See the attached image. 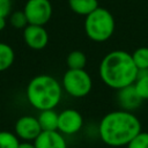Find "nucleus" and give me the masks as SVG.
I'll return each mask as SVG.
<instances>
[{
	"label": "nucleus",
	"mask_w": 148,
	"mask_h": 148,
	"mask_svg": "<svg viewBox=\"0 0 148 148\" xmlns=\"http://www.w3.org/2000/svg\"><path fill=\"white\" fill-rule=\"evenodd\" d=\"M126 148H148V132L141 131L126 146Z\"/></svg>",
	"instance_id": "nucleus-20"
},
{
	"label": "nucleus",
	"mask_w": 148,
	"mask_h": 148,
	"mask_svg": "<svg viewBox=\"0 0 148 148\" xmlns=\"http://www.w3.org/2000/svg\"><path fill=\"white\" fill-rule=\"evenodd\" d=\"M136 68L132 54L124 50H113L101 60L98 73L102 82L114 90L131 86L136 80Z\"/></svg>",
	"instance_id": "nucleus-2"
},
{
	"label": "nucleus",
	"mask_w": 148,
	"mask_h": 148,
	"mask_svg": "<svg viewBox=\"0 0 148 148\" xmlns=\"http://www.w3.org/2000/svg\"><path fill=\"white\" fill-rule=\"evenodd\" d=\"M132 54V59L139 71L148 69V47L141 46L138 47Z\"/></svg>",
	"instance_id": "nucleus-17"
},
{
	"label": "nucleus",
	"mask_w": 148,
	"mask_h": 148,
	"mask_svg": "<svg viewBox=\"0 0 148 148\" xmlns=\"http://www.w3.org/2000/svg\"><path fill=\"white\" fill-rule=\"evenodd\" d=\"M12 13V0H0V17L7 18Z\"/></svg>",
	"instance_id": "nucleus-21"
},
{
	"label": "nucleus",
	"mask_w": 148,
	"mask_h": 148,
	"mask_svg": "<svg viewBox=\"0 0 148 148\" xmlns=\"http://www.w3.org/2000/svg\"><path fill=\"white\" fill-rule=\"evenodd\" d=\"M133 86L142 101L148 99V69H142L138 72V76Z\"/></svg>",
	"instance_id": "nucleus-15"
},
{
	"label": "nucleus",
	"mask_w": 148,
	"mask_h": 148,
	"mask_svg": "<svg viewBox=\"0 0 148 148\" xmlns=\"http://www.w3.org/2000/svg\"><path fill=\"white\" fill-rule=\"evenodd\" d=\"M6 28V18L5 17H0V31L3 30Z\"/></svg>",
	"instance_id": "nucleus-23"
},
{
	"label": "nucleus",
	"mask_w": 148,
	"mask_h": 148,
	"mask_svg": "<svg viewBox=\"0 0 148 148\" xmlns=\"http://www.w3.org/2000/svg\"><path fill=\"white\" fill-rule=\"evenodd\" d=\"M58 116L59 113L54 109L39 111L37 119L42 131H58Z\"/></svg>",
	"instance_id": "nucleus-13"
},
{
	"label": "nucleus",
	"mask_w": 148,
	"mask_h": 148,
	"mask_svg": "<svg viewBox=\"0 0 148 148\" xmlns=\"http://www.w3.org/2000/svg\"><path fill=\"white\" fill-rule=\"evenodd\" d=\"M23 39L28 47L32 50H43L49 43V34L44 25L28 24L23 29Z\"/></svg>",
	"instance_id": "nucleus-9"
},
{
	"label": "nucleus",
	"mask_w": 148,
	"mask_h": 148,
	"mask_svg": "<svg viewBox=\"0 0 148 148\" xmlns=\"http://www.w3.org/2000/svg\"><path fill=\"white\" fill-rule=\"evenodd\" d=\"M20 139L15 133L9 131H0V148H18Z\"/></svg>",
	"instance_id": "nucleus-18"
},
{
	"label": "nucleus",
	"mask_w": 148,
	"mask_h": 148,
	"mask_svg": "<svg viewBox=\"0 0 148 148\" xmlns=\"http://www.w3.org/2000/svg\"><path fill=\"white\" fill-rule=\"evenodd\" d=\"M69 9L81 16H87L99 7L98 0H68Z\"/></svg>",
	"instance_id": "nucleus-12"
},
{
	"label": "nucleus",
	"mask_w": 148,
	"mask_h": 148,
	"mask_svg": "<svg viewBox=\"0 0 148 148\" xmlns=\"http://www.w3.org/2000/svg\"><path fill=\"white\" fill-rule=\"evenodd\" d=\"M23 12L29 24L45 25L52 16V5L50 0H28Z\"/></svg>",
	"instance_id": "nucleus-6"
},
{
	"label": "nucleus",
	"mask_w": 148,
	"mask_h": 148,
	"mask_svg": "<svg viewBox=\"0 0 148 148\" xmlns=\"http://www.w3.org/2000/svg\"><path fill=\"white\" fill-rule=\"evenodd\" d=\"M83 127V117L75 109H65L58 116V131L64 135H74Z\"/></svg>",
	"instance_id": "nucleus-7"
},
{
	"label": "nucleus",
	"mask_w": 148,
	"mask_h": 148,
	"mask_svg": "<svg viewBox=\"0 0 148 148\" xmlns=\"http://www.w3.org/2000/svg\"><path fill=\"white\" fill-rule=\"evenodd\" d=\"M62 95L61 83L49 74H39L32 77L25 90L29 104L38 111L56 109Z\"/></svg>",
	"instance_id": "nucleus-3"
},
{
	"label": "nucleus",
	"mask_w": 148,
	"mask_h": 148,
	"mask_svg": "<svg viewBox=\"0 0 148 148\" xmlns=\"http://www.w3.org/2000/svg\"><path fill=\"white\" fill-rule=\"evenodd\" d=\"M142 131L141 121L131 111L114 110L108 112L98 124V135L109 147H126L128 142Z\"/></svg>",
	"instance_id": "nucleus-1"
},
{
	"label": "nucleus",
	"mask_w": 148,
	"mask_h": 148,
	"mask_svg": "<svg viewBox=\"0 0 148 148\" xmlns=\"http://www.w3.org/2000/svg\"><path fill=\"white\" fill-rule=\"evenodd\" d=\"M116 98H117V102H118V104H119L121 110L131 111V112L136 110L141 105V103L143 102L140 98V96L138 95V92L135 91L133 84L124 87V88L117 90Z\"/></svg>",
	"instance_id": "nucleus-10"
},
{
	"label": "nucleus",
	"mask_w": 148,
	"mask_h": 148,
	"mask_svg": "<svg viewBox=\"0 0 148 148\" xmlns=\"http://www.w3.org/2000/svg\"><path fill=\"white\" fill-rule=\"evenodd\" d=\"M62 89L74 98L87 96L92 89V79L86 69H67L61 80Z\"/></svg>",
	"instance_id": "nucleus-5"
},
{
	"label": "nucleus",
	"mask_w": 148,
	"mask_h": 148,
	"mask_svg": "<svg viewBox=\"0 0 148 148\" xmlns=\"http://www.w3.org/2000/svg\"><path fill=\"white\" fill-rule=\"evenodd\" d=\"M8 17H9L10 25L14 27L15 29H24L29 24L23 10H15V12L10 13V15Z\"/></svg>",
	"instance_id": "nucleus-19"
},
{
	"label": "nucleus",
	"mask_w": 148,
	"mask_h": 148,
	"mask_svg": "<svg viewBox=\"0 0 148 148\" xmlns=\"http://www.w3.org/2000/svg\"><path fill=\"white\" fill-rule=\"evenodd\" d=\"M14 131L18 139H21L23 141H32L34 142L35 139L40 134L42 128H40L37 117L22 116L16 120Z\"/></svg>",
	"instance_id": "nucleus-8"
},
{
	"label": "nucleus",
	"mask_w": 148,
	"mask_h": 148,
	"mask_svg": "<svg viewBox=\"0 0 148 148\" xmlns=\"http://www.w3.org/2000/svg\"><path fill=\"white\" fill-rule=\"evenodd\" d=\"M34 143L36 148H67L65 135L59 131H42Z\"/></svg>",
	"instance_id": "nucleus-11"
},
{
	"label": "nucleus",
	"mask_w": 148,
	"mask_h": 148,
	"mask_svg": "<svg viewBox=\"0 0 148 148\" xmlns=\"http://www.w3.org/2000/svg\"><path fill=\"white\" fill-rule=\"evenodd\" d=\"M15 60V53L10 45L0 42V72L8 69Z\"/></svg>",
	"instance_id": "nucleus-16"
},
{
	"label": "nucleus",
	"mask_w": 148,
	"mask_h": 148,
	"mask_svg": "<svg viewBox=\"0 0 148 148\" xmlns=\"http://www.w3.org/2000/svg\"><path fill=\"white\" fill-rule=\"evenodd\" d=\"M116 28L114 17L106 8L98 7L84 18V32L87 37L96 43L109 40Z\"/></svg>",
	"instance_id": "nucleus-4"
},
{
	"label": "nucleus",
	"mask_w": 148,
	"mask_h": 148,
	"mask_svg": "<svg viewBox=\"0 0 148 148\" xmlns=\"http://www.w3.org/2000/svg\"><path fill=\"white\" fill-rule=\"evenodd\" d=\"M66 64L68 69H84L87 65V56L80 50H74L68 53Z\"/></svg>",
	"instance_id": "nucleus-14"
},
{
	"label": "nucleus",
	"mask_w": 148,
	"mask_h": 148,
	"mask_svg": "<svg viewBox=\"0 0 148 148\" xmlns=\"http://www.w3.org/2000/svg\"><path fill=\"white\" fill-rule=\"evenodd\" d=\"M18 148H36V147L32 141H23V142H20Z\"/></svg>",
	"instance_id": "nucleus-22"
}]
</instances>
